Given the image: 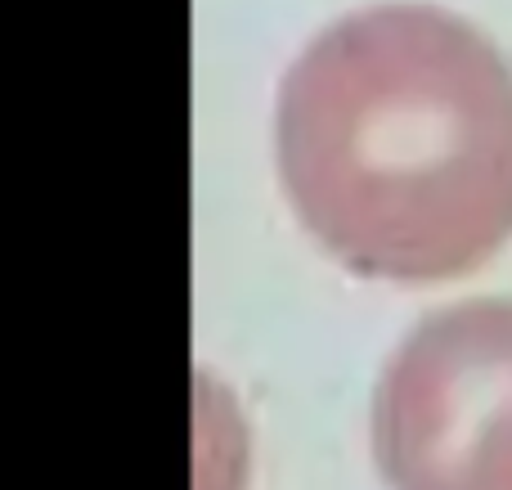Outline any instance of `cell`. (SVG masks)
I'll return each instance as SVG.
<instances>
[{"instance_id": "6da1fadb", "label": "cell", "mask_w": 512, "mask_h": 490, "mask_svg": "<svg viewBox=\"0 0 512 490\" xmlns=\"http://www.w3.org/2000/svg\"><path fill=\"white\" fill-rule=\"evenodd\" d=\"M274 144L297 216L355 275L454 279L512 234V63L459 14L324 27L279 86Z\"/></svg>"}, {"instance_id": "7a4b0ae2", "label": "cell", "mask_w": 512, "mask_h": 490, "mask_svg": "<svg viewBox=\"0 0 512 490\" xmlns=\"http://www.w3.org/2000/svg\"><path fill=\"white\" fill-rule=\"evenodd\" d=\"M391 490H512V302L477 297L409 329L373 392Z\"/></svg>"}]
</instances>
